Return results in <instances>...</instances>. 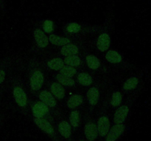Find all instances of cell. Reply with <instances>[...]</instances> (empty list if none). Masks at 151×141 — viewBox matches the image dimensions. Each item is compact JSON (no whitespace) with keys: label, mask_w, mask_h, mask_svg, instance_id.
Segmentation results:
<instances>
[{"label":"cell","mask_w":151,"mask_h":141,"mask_svg":"<svg viewBox=\"0 0 151 141\" xmlns=\"http://www.w3.org/2000/svg\"><path fill=\"white\" fill-rule=\"evenodd\" d=\"M0 9H1L2 11H4V9H5V5H4V0H0Z\"/></svg>","instance_id":"obj_32"},{"label":"cell","mask_w":151,"mask_h":141,"mask_svg":"<svg viewBox=\"0 0 151 141\" xmlns=\"http://www.w3.org/2000/svg\"><path fill=\"white\" fill-rule=\"evenodd\" d=\"M63 62H64L65 65L67 66H72L74 68L79 67L81 64V60L80 57L77 55H72L68 56V57H65L63 59Z\"/></svg>","instance_id":"obj_24"},{"label":"cell","mask_w":151,"mask_h":141,"mask_svg":"<svg viewBox=\"0 0 151 141\" xmlns=\"http://www.w3.org/2000/svg\"><path fill=\"white\" fill-rule=\"evenodd\" d=\"M83 135L84 138L86 141L98 140V131H97V124L91 115V113H90L87 114L84 120Z\"/></svg>","instance_id":"obj_4"},{"label":"cell","mask_w":151,"mask_h":141,"mask_svg":"<svg viewBox=\"0 0 151 141\" xmlns=\"http://www.w3.org/2000/svg\"><path fill=\"white\" fill-rule=\"evenodd\" d=\"M33 123L35 126L45 134L52 141H63L59 136L54 123L45 118H32Z\"/></svg>","instance_id":"obj_2"},{"label":"cell","mask_w":151,"mask_h":141,"mask_svg":"<svg viewBox=\"0 0 151 141\" xmlns=\"http://www.w3.org/2000/svg\"><path fill=\"white\" fill-rule=\"evenodd\" d=\"M130 112V107L128 104H123L117 107L114 114L113 122L114 124L124 123L128 118Z\"/></svg>","instance_id":"obj_11"},{"label":"cell","mask_w":151,"mask_h":141,"mask_svg":"<svg viewBox=\"0 0 151 141\" xmlns=\"http://www.w3.org/2000/svg\"><path fill=\"white\" fill-rule=\"evenodd\" d=\"M29 87L32 92H38L44 83V73L40 68L35 67L29 73Z\"/></svg>","instance_id":"obj_7"},{"label":"cell","mask_w":151,"mask_h":141,"mask_svg":"<svg viewBox=\"0 0 151 141\" xmlns=\"http://www.w3.org/2000/svg\"><path fill=\"white\" fill-rule=\"evenodd\" d=\"M83 97L80 94H74L71 95L66 101V106L70 110H75L81 106L83 103Z\"/></svg>","instance_id":"obj_17"},{"label":"cell","mask_w":151,"mask_h":141,"mask_svg":"<svg viewBox=\"0 0 151 141\" xmlns=\"http://www.w3.org/2000/svg\"><path fill=\"white\" fill-rule=\"evenodd\" d=\"M59 71H60L59 73H60V74L71 78H72L74 76H75V75L77 74V72H78L75 68L72 67V66H67V65H64V66H63Z\"/></svg>","instance_id":"obj_28"},{"label":"cell","mask_w":151,"mask_h":141,"mask_svg":"<svg viewBox=\"0 0 151 141\" xmlns=\"http://www.w3.org/2000/svg\"><path fill=\"white\" fill-rule=\"evenodd\" d=\"M47 66L53 70H60L64 66V62L60 57H54L50 59L47 63Z\"/></svg>","instance_id":"obj_20"},{"label":"cell","mask_w":151,"mask_h":141,"mask_svg":"<svg viewBox=\"0 0 151 141\" xmlns=\"http://www.w3.org/2000/svg\"><path fill=\"white\" fill-rule=\"evenodd\" d=\"M100 90L97 87H91V88L88 89V90L86 93L87 100H88V104L91 107V110L90 113L92 112V108L95 107L99 102L100 100Z\"/></svg>","instance_id":"obj_12"},{"label":"cell","mask_w":151,"mask_h":141,"mask_svg":"<svg viewBox=\"0 0 151 141\" xmlns=\"http://www.w3.org/2000/svg\"><path fill=\"white\" fill-rule=\"evenodd\" d=\"M125 131V123L114 124L109 129V132L103 141H117Z\"/></svg>","instance_id":"obj_10"},{"label":"cell","mask_w":151,"mask_h":141,"mask_svg":"<svg viewBox=\"0 0 151 141\" xmlns=\"http://www.w3.org/2000/svg\"><path fill=\"white\" fill-rule=\"evenodd\" d=\"M7 115V111L2 107H0V126L4 123V120Z\"/></svg>","instance_id":"obj_31"},{"label":"cell","mask_w":151,"mask_h":141,"mask_svg":"<svg viewBox=\"0 0 151 141\" xmlns=\"http://www.w3.org/2000/svg\"><path fill=\"white\" fill-rule=\"evenodd\" d=\"M77 141H86V139H85V138L81 137V138H79V139H78V140H77Z\"/></svg>","instance_id":"obj_34"},{"label":"cell","mask_w":151,"mask_h":141,"mask_svg":"<svg viewBox=\"0 0 151 141\" xmlns=\"http://www.w3.org/2000/svg\"><path fill=\"white\" fill-rule=\"evenodd\" d=\"M31 114L32 118H45L54 123V116L48 106L41 101H36L30 105Z\"/></svg>","instance_id":"obj_3"},{"label":"cell","mask_w":151,"mask_h":141,"mask_svg":"<svg viewBox=\"0 0 151 141\" xmlns=\"http://www.w3.org/2000/svg\"><path fill=\"white\" fill-rule=\"evenodd\" d=\"M38 98L41 101L48 106L50 109L55 110L57 118L60 116V112H59L58 108V103L56 101V98H55L54 95L52 94L51 92L47 90H43L40 91L38 94Z\"/></svg>","instance_id":"obj_9"},{"label":"cell","mask_w":151,"mask_h":141,"mask_svg":"<svg viewBox=\"0 0 151 141\" xmlns=\"http://www.w3.org/2000/svg\"><path fill=\"white\" fill-rule=\"evenodd\" d=\"M66 29L69 33H77L81 30V25L78 23H76V22H72V23L68 24Z\"/></svg>","instance_id":"obj_29"},{"label":"cell","mask_w":151,"mask_h":141,"mask_svg":"<svg viewBox=\"0 0 151 141\" xmlns=\"http://www.w3.org/2000/svg\"><path fill=\"white\" fill-rule=\"evenodd\" d=\"M79 52V48L78 46L72 43H68L66 45L63 46L60 48V53L64 57H68V56L76 55Z\"/></svg>","instance_id":"obj_18"},{"label":"cell","mask_w":151,"mask_h":141,"mask_svg":"<svg viewBox=\"0 0 151 141\" xmlns=\"http://www.w3.org/2000/svg\"><path fill=\"white\" fill-rule=\"evenodd\" d=\"M34 40H35L36 45L38 48H44L48 46L49 38L46 35L45 32L41 30V29H36L33 32Z\"/></svg>","instance_id":"obj_13"},{"label":"cell","mask_w":151,"mask_h":141,"mask_svg":"<svg viewBox=\"0 0 151 141\" xmlns=\"http://www.w3.org/2000/svg\"><path fill=\"white\" fill-rule=\"evenodd\" d=\"M56 79L59 83L61 84L63 86H69L72 87L75 85V81L72 78L68 77V76H65L63 75L60 74V73H58L56 75Z\"/></svg>","instance_id":"obj_26"},{"label":"cell","mask_w":151,"mask_h":141,"mask_svg":"<svg viewBox=\"0 0 151 141\" xmlns=\"http://www.w3.org/2000/svg\"><path fill=\"white\" fill-rule=\"evenodd\" d=\"M2 94H3V86L2 85H1V86H0V100H1Z\"/></svg>","instance_id":"obj_33"},{"label":"cell","mask_w":151,"mask_h":141,"mask_svg":"<svg viewBox=\"0 0 151 141\" xmlns=\"http://www.w3.org/2000/svg\"><path fill=\"white\" fill-rule=\"evenodd\" d=\"M86 61L88 67L91 70H97L100 67V60L93 54H88L86 57Z\"/></svg>","instance_id":"obj_23"},{"label":"cell","mask_w":151,"mask_h":141,"mask_svg":"<svg viewBox=\"0 0 151 141\" xmlns=\"http://www.w3.org/2000/svg\"><path fill=\"white\" fill-rule=\"evenodd\" d=\"M10 88L15 104L24 113V114L29 115V100L27 93L19 78L15 77L10 81Z\"/></svg>","instance_id":"obj_1"},{"label":"cell","mask_w":151,"mask_h":141,"mask_svg":"<svg viewBox=\"0 0 151 141\" xmlns=\"http://www.w3.org/2000/svg\"><path fill=\"white\" fill-rule=\"evenodd\" d=\"M54 29V24L50 19H47L44 21L43 24V29H44V32L46 33L50 34L53 31Z\"/></svg>","instance_id":"obj_30"},{"label":"cell","mask_w":151,"mask_h":141,"mask_svg":"<svg viewBox=\"0 0 151 141\" xmlns=\"http://www.w3.org/2000/svg\"><path fill=\"white\" fill-rule=\"evenodd\" d=\"M77 81L80 85L85 87L89 86L93 83V79L91 75L85 72H81L78 73L77 76Z\"/></svg>","instance_id":"obj_22"},{"label":"cell","mask_w":151,"mask_h":141,"mask_svg":"<svg viewBox=\"0 0 151 141\" xmlns=\"http://www.w3.org/2000/svg\"><path fill=\"white\" fill-rule=\"evenodd\" d=\"M139 84V79L138 78L133 76V77L129 78L127 79L124 83L123 86H122V89L125 91H129L134 90L137 87Z\"/></svg>","instance_id":"obj_25"},{"label":"cell","mask_w":151,"mask_h":141,"mask_svg":"<svg viewBox=\"0 0 151 141\" xmlns=\"http://www.w3.org/2000/svg\"><path fill=\"white\" fill-rule=\"evenodd\" d=\"M50 92L58 100H62L65 97V89L58 82H53L50 85Z\"/></svg>","instance_id":"obj_15"},{"label":"cell","mask_w":151,"mask_h":141,"mask_svg":"<svg viewBox=\"0 0 151 141\" xmlns=\"http://www.w3.org/2000/svg\"><path fill=\"white\" fill-rule=\"evenodd\" d=\"M122 101V95L119 91H116L114 92L111 95V98L110 104L113 107H118L121 105Z\"/></svg>","instance_id":"obj_27"},{"label":"cell","mask_w":151,"mask_h":141,"mask_svg":"<svg viewBox=\"0 0 151 141\" xmlns=\"http://www.w3.org/2000/svg\"><path fill=\"white\" fill-rule=\"evenodd\" d=\"M96 124H97V131H98L99 141H103V140L109 132L110 128L111 127L109 116L108 115L105 110H102L101 113L98 115L97 120H96Z\"/></svg>","instance_id":"obj_5"},{"label":"cell","mask_w":151,"mask_h":141,"mask_svg":"<svg viewBox=\"0 0 151 141\" xmlns=\"http://www.w3.org/2000/svg\"><path fill=\"white\" fill-rule=\"evenodd\" d=\"M69 122L72 126V130L76 131L80 127L81 122V116L79 110L75 109L71 112L69 115Z\"/></svg>","instance_id":"obj_16"},{"label":"cell","mask_w":151,"mask_h":141,"mask_svg":"<svg viewBox=\"0 0 151 141\" xmlns=\"http://www.w3.org/2000/svg\"><path fill=\"white\" fill-rule=\"evenodd\" d=\"M48 38L49 42H50L53 45L57 46H63L66 45V44L69 43L71 42L69 38L58 36L55 34H50Z\"/></svg>","instance_id":"obj_19"},{"label":"cell","mask_w":151,"mask_h":141,"mask_svg":"<svg viewBox=\"0 0 151 141\" xmlns=\"http://www.w3.org/2000/svg\"><path fill=\"white\" fill-rule=\"evenodd\" d=\"M106 59L107 61L112 64L120 63L122 60V57L119 53L115 50H110L106 54Z\"/></svg>","instance_id":"obj_21"},{"label":"cell","mask_w":151,"mask_h":141,"mask_svg":"<svg viewBox=\"0 0 151 141\" xmlns=\"http://www.w3.org/2000/svg\"><path fill=\"white\" fill-rule=\"evenodd\" d=\"M56 129L59 136L63 141H75L72 136V128L69 120L58 116Z\"/></svg>","instance_id":"obj_6"},{"label":"cell","mask_w":151,"mask_h":141,"mask_svg":"<svg viewBox=\"0 0 151 141\" xmlns=\"http://www.w3.org/2000/svg\"><path fill=\"white\" fill-rule=\"evenodd\" d=\"M111 45V37L108 32H103L99 35L97 41V48L101 52L109 49Z\"/></svg>","instance_id":"obj_14"},{"label":"cell","mask_w":151,"mask_h":141,"mask_svg":"<svg viewBox=\"0 0 151 141\" xmlns=\"http://www.w3.org/2000/svg\"><path fill=\"white\" fill-rule=\"evenodd\" d=\"M14 65V58L6 57L0 60V86L10 77Z\"/></svg>","instance_id":"obj_8"}]
</instances>
